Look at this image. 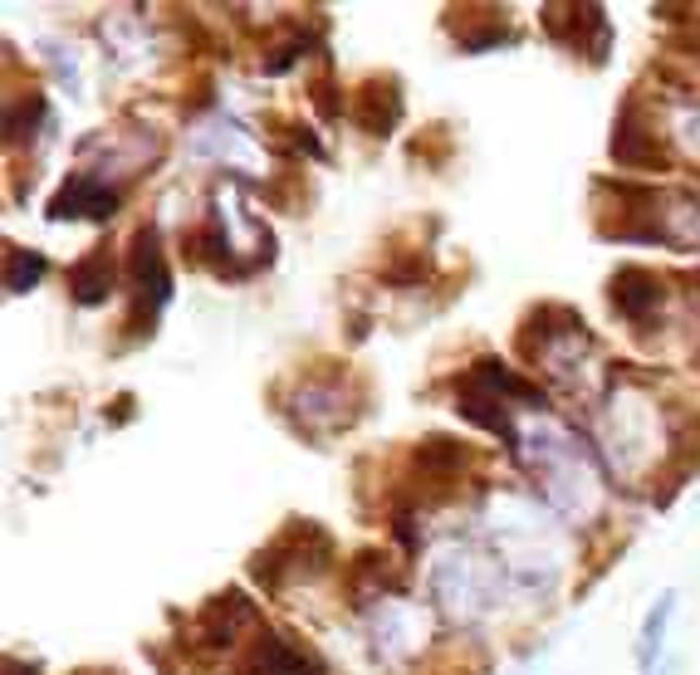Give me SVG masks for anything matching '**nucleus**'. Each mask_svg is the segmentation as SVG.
Wrapping results in <instances>:
<instances>
[{
    "mask_svg": "<svg viewBox=\"0 0 700 675\" xmlns=\"http://www.w3.org/2000/svg\"><path fill=\"white\" fill-rule=\"evenodd\" d=\"M588 440L602 470L622 485H657L676 460V411H666L641 382L612 372L608 391L592 401Z\"/></svg>",
    "mask_w": 700,
    "mask_h": 675,
    "instance_id": "1",
    "label": "nucleus"
},
{
    "mask_svg": "<svg viewBox=\"0 0 700 675\" xmlns=\"http://www.w3.org/2000/svg\"><path fill=\"white\" fill-rule=\"evenodd\" d=\"M539 495L549 499L553 514L563 518H592L608 495V470H602L598 450L588 436H573L568 426L539 421L534 430H520V450H514Z\"/></svg>",
    "mask_w": 700,
    "mask_h": 675,
    "instance_id": "2",
    "label": "nucleus"
},
{
    "mask_svg": "<svg viewBox=\"0 0 700 675\" xmlns=\"http://www.w3.org/2000/svg\"><path fill=\"white\" fill-rule=\"evenodd\" d=\"M524 362H534L539 377H549L559 391L568 397H588V407L608 391L602 382V352L598 338L588 333L578 309L568 303H534L520 323V338H514Z\"/></svg>",
    "mask_w": 700,
    "mask_h": 675,
    "instance_id": "3",
    "label": "nucleus"
},
{
    "mask_svg": "<svg viewBox=\"0 0 700 675\" xmlns=\"http://www.w3.org/2000/svg\"><path fill=\"white\" fill-rule=\"evenodd\" d=\"M358 407H363V397L353 387V372H343L338 362H314L279 391V411L304 440L348 430L358 421Z\"/></svg>",
    "mask_w": 700,
    "mask_h": 675,
    "instance_id": "4",
    "label": "nucleus"
},
{
    "mask_svg": "<svg viewBox=\"0 0 700 675\" xmlns=\"http://www.w3.org/2000/svg\"><path fill=\"white\" fill-rule=\"evenodd\" d=\"M334 538L314 518H289V528H279L255 558H250V577L265 592H289L295 583H314L334 567Z\"/></svg>",
    "mask_w": 700,
    "mask_h": 675,
    "instance_id": "5",
    "label": "nucleus"
},
{
    "mask_svg": "<svg viewBox=\"0 0 700 675\" xmlns=\"http://www.w3.org/2000/svg\"><path fill=\"white\" fill-rule=\"evenodd\" d=\"M426 587H432V602L441 607L446 616L475 622V616H485L500 602V592L510 587V573H504V563H495V558L455 548V553H446L441 563L432 567Z\"/></svg>",
    "mask_w": 700,
    "mask_h": 675,
    "instance_id": "6",
    "label": "nucleus"
},
{
    "mask_svg": "<svg viewBox=\"0 0 700 675\" xmlns=\"http://www.w3.org/2000/svg\"><path fill=\"white\" fill-rule=\"evenodd\" d=\"M167 303H172V270L162 235L158 225H138L128 240V318H123L128 338H148Z\"/></svg>",
    "mask_w": 700,
    "mask_h": 675,
    "instance_id": "7",
    "label": "nucleus"
},
{
    "mask_svg": "<svg viewBox=\"0 0 700 675\" xmlns=\"http://www.w3.org/2000/svg\"><path fill=\"white\" fill-rule=\"evenodd\" d=\"M612 162L622 172H671V152H666V133H661V113H651L647 93H632L617 108V123H612V142H608Z\"/></svg>",
    "mask_w": 700,
    "mask_h": 675,
    "instance_id": "8",
    "label": "nucleus"
},
{
    "mask_svg": "<svg viewBox=\"0 0 700 675\" xmlns=\"http://www.w3.org/2000/svg\"><path fill=\"white\" fill-rule=\"evenodd\" d=\"M539 25L553 45H563L568 54L588 59V64H608L612 54V25L602 5H578V0H553L539 10Z\"/></svg>",
    "mask_w": 700,
    "mask_h": 675,
    "instance_id": "9",
    "label": "nucleus"
},
{
    "mask_svg": "<svg viewBox=\"0 0 700 675\" xmlns=\"http://www.w3.org/2000/svg\"><path fill=\"white\" fill-rule=\"evenodd\" d=\"M666 299H671V279L647 264H622L608 279V303L622 323H627L637 338H647L657 328V318H666Z\"/></svg>",
    "mask_w": 700,
    "mask_h": 675,
    "instance_id": "10",
    "label": "nucleus"
},
{
    "mask_svg": "<svg viewBox=\"0 0 700 675\" xmlns=\"http://www.w3.org/2000/svg\"><path fill=\"white\" fill-rule=\"evenodd\" d=\"M260 626L265 622H260L255 602H250L240 587H226V592H216L191 616V646H197V651H236L240 636L260 632Z\"/></svg>",
    "mask_w": 700,
    "mask_h": 675,
    "instance_id": "11",
    "label": "nucleus"
},
{
    "mask_svg": "<svg viewBox=\"0 0 700 675\" xmlns=\"http://www.w3.org/2000/svg\"><path fill=\"white\" fill-rule=\"evenodd\" d=\"M407 470L416 475V485H422V495H416V504H426V485H432V495H455V485L465 479V470H471V450L461 446V440L451 436H426L412 446V455H407Z\"/></svg>",
    "mask_w": 700,
    "mask_h": 675,
    "instance_id": "12",
    "label": "nucleus"
},
{
    "mask_svg": "<svg viewBox=\"0 0 700 675\" xmlns=\"http://www.w3.org/2000/svg\"><path fill=\"white\" fill-rule=\"evenodd\" d=\"M123 205V191L99 172H74L50 196V221H113Z\"/></svg>",
    "mask_w": 700,
    "mask_h": 675,
    "instance_id": "13",
    "label": "nucleus"
},
{
    "mask_svg": "<svg viewBox=\"0 0 700 675\" xmlns=\"http://www.w3.org/2000/svg\"><path fill=\"white\" fill-rule=\"evenodd\" d=\"M651 230L657 245L680 254H700V186H671L651 201Z\"/></svg>",
    "mask_w": 700,
    "mask_h": 675,
    "instance_id": "14",
    "label": "nucleus"
},
{
    "mask_svg": "<svg viewBox=\"0 0 700 675\" xmlns=\"http://www.w3.org/2000/svg\"><path fill=\"white\" fill-rule=\"evenodd\" d=\"M348 117L358 123V133L387 137L402 123V84L397 74H367L363 84L348 93Z\"/></svg>",
    "mask_w": 700,
    "mask_h": 675,
    "instance_id": "15",
    "label": "nucleus"
},
{
    "mask_svg": "<svg viewBox=\"0 0 700 675\" xmlns=\"http://www.w3.org/2000/svg\"><path fill=\"white\" fill-rule=\"evenodd\" d=\"M392 558L383 553V548H363V553L348 563V577H343V597H348V607L353 612H373V607H383L387 602V592L397 587V577H392Z\"/></svg>",
    "mask_w": 700,
    "mask_h": 675,
    "instance_id": "16",
    "label": "nucleus"
},
{
    "mask_svg": "<svg viewBox=\"0 0 700 675\" xmlns=\"http://www.w3.org/2000/svg\"><path fill=\"white\" fill-rule=\"evenodd\" d=\"M118 289V260H113V245H93L79 264L70 270V299L79 309H99L113 299Z\"/></svg>",
    "mask_w": 700,
    "mask_h": 675,
    "instance_id": "17",
    "label": "nucleus"
},
{
    "mask_svg": "<svg viewBox=\"0 0 700 675\" xmlns=\"http://www.w3.org/2000/svg\"><path fill=\"white\" fill-rule=\"evenodd\" d=\"M671 616H676V592H661L657 602L647 607V616H641V632H637V671L651 675L661 661V651H666V632H671Z\"/></svg>",
    "mask_w": 700,
    "mask_h": 675,
    "instance_id": "18",
    "label": "nucleus"
},
{
    "mask_svg": "<svg viewBox=\"0 0 700 675\" xmlns=\"http://www.w3.org/2000/svg\"><path fill=\"white\" fill-rule=\"evenodd\" d=\"M40 123H45V93H40V88L5 98V117H0V127H5V147L35 142V127H40Z\"/></svg>",
    "mask_w": 700,
    "mask_h": 675,
    "instance_id": "19",
    "label": "nucleus"
},
{
    "mask_svg": "<svg viewBox=\"0 0 700 675\" xmlns=\"http://www.w3.org/2000/svg\"><path fill=\"white\" fill-rule=\"evenodd\" d=\"M661 133H666V142L676 147L686 162H700V98H686V103H676L671 113L661 108Z\"/></svg>",
    "mask_w": 700,
    "mask_h": 675,
    "instance_id": "20",
    "label": "nucleus"
},
{
    "mask_svg": "<svg viewBox=\"0 0 700 675\" xmlns=\"http://www.w3.org/2000/svg\"><path fill=\"white\" fill-rule=\"evenodd\" d=\"M45 274H50V260H45L40 250H25V245H11V250H5V289H11L15 299L30 293Z\"/></svg>",
    "mask_w": 700,
    "mask_h": 675,
    "instance_id": "21",
    "label": "nucleus"
},
{
    "mask_svg": "<svg viewBox=\"0 0 700 675\" xmlns=\"http://www.w3.org/2000/svg\"><path fill=\"white\" fill-rule=\"evenodd\" d=\"M309 45H314V39H309V29L299 25V29H289L285 39H275V45L265 49V59H260V68H265V74H289V68L299 64V59L309 54Z\"/></svg>",
    "mask_w": 700,
    "mask_h": 675,
    "instance_id": "22",
    "label": "nucleus"
},
{
    "mask_svg": "<svg viewBox=\"0 0 700 675\" xmlns=\"http://www.w3.org/2000/svg\"><path fill=\"white\" fill-rule=\"evenodd\" d=\"M5 671H11V675H40V665H25L21 655H11V661H5Z\"/></svg>",
    "mask_w": 700,
    "mask_h": 675,
    "instance_id": "23",
    "label": "nucleus"
},
{
    "mask_svg": "<svg viewBox=\"0 0 700 675\" xmlns=\"http://www.w3.org/2000/svg\"><path fill=\"white\" fill-rule=\"evenodd\" d=\"M696 284H700V279H696Z\"/></svg>",
    "mask_w": 700,
    "mask_h": 675,
    "instance_id": "24",
    "label": "nucleus"
}]
</instances>
